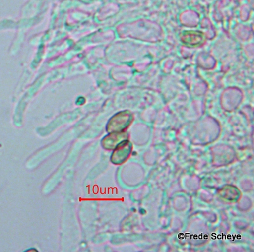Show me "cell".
I'll use <instances>...</instances> for the list:
<instances>
[{"label": "cell", "mask_w": 254, "mask_h": 252, "mask_svg": "<svg viewBox=\"0 0 254 252\" xmlns=\"http://www.w3.org/2000/svg\"><path fill=\"white\" fill-rule=\"evenodd\" d=\"M181 42L188 47L202 46L206 42V38L202 32L198 31H185L181 35Z\"/></svg>", "instance_id": "6da1fadb"}, {"label": "cell", "mask_w": 254, "mask_h": 252, "mask_svg": "<svg viewBox=\"0 0 254 252\" xmlns=\"http://www.w3.org/2000/svg\"><path fill=\"white\" fill-rule=\"evenodd\" d=\"M132 115L129 111H123L113 117L108 124V128L111 130H121L126 128L130 124Z\"/></svg>", "instance_id": "7a4b0ae2"}]
</instances>
